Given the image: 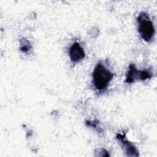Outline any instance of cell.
Listing matches in <instances>:
<instances>
[{"label":"cell","mask_w":157,"mask_h":157,"mask_svg":"<svg viewBox=\"0 0 157 157\" xmlns=\"http://www.w3.org/2000/svg\"><path fill=\"white\" fill-rule=\"evenodd\" d=\"M117 139L120 141L121 144L122 148L124 149L127 156H137L139 152L136 147L129 141L125 139V136L118 134L117 136Z\"/></svg>","instance_id":"5b68a950"},{"label":"cell","mask_w":157,"mask_h":157,"mask_svg":"<svg viewBox=\"0 0 157 157\" xmlns=\"http://www.w3.org/2000/svg\"><path fill=\"white\" fill-rule=\"evenodd\" d=\"M113 77V74L101 62H99L93 72V83L98 91L105 90Z\"/></svg>","instance_id":"6da1fadb"},{"label":"cell","mask_w":157,"mask_h":157,"mask_svg":"<svg viewBox=\"0 0 157 157\" xmlns=\"http://www.w3.org/2000/svg\"><path fill=\"white\" fill-rule=\"evenodd\" d=\"M152 77V72L147 70H139L134 64L129 66L128 71L126 75L125 82L132 83L136 81L145 80Z\"/></svg>","instance_id":"3957f363"},{"label":"cell","mask_w":157,"mask_h":157,"mask_svg":"<svg viewBox=\"0 0 157 157\" xmlns=\"http://www.w3.org/2000/svg\"><path fill=\"white\" fill-rule=\"evenodd\" d=\"M137 21L138 23V32L142 39L147 42L151 41L155 36V29L149 15L147 13L142 12L137 17Z\"/></svg>","instance_id":"7a4b0ae2"},{"label":"cell","mask_w":157,"mask_h":157,"mask_svg":"<svg viewBox=\"0 0 157 157\" xmlns=\"http://www.w3.org/2000/svg\"><path fill=\"white\" fill-rule=\"evenodd\" d=\"M20 50L23 53H27L31 49V45L30 42L26 39H21L20 41Z\"/></svg>","instance_id":"8992f818"},{"label":"cell","mask_w":157,"mask_h":157,"mask_svg":"<svg viewBox=\"0 0 157 157\" xmlns=\"http://www.w3.org/2000/svg\"><path fill=\"white\" fill-rule=\"evenodd\" d=\"M69 53L70 59L72 63L80 62L85 56V53L83 48L78 42H74L71 45Z\"/></svg>","instance_id":"277c9868"}]
</instances>
